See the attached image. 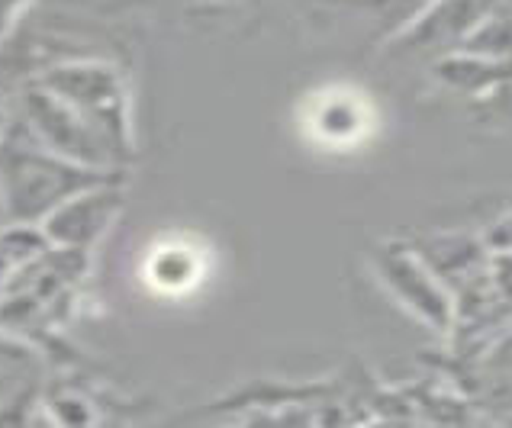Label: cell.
I'll return each mask as SVG.
<instances>
[{"label": "cell", "instance_id": "obj_1", "mask_svg": "<svg viewBox=\"0 0 512 428\" xmlns=\"http://www.w3.org/2000/svg\"><path fill=\"white\" fill-rule=\"evenodd\" d=\"M123 171H97L46 149L20 116L0 139V206L13 226H39L55 206L81 190L120 181Z\"/></svg>", "mask_w": 512, "mask_h": 428}, {"label": "cell", "instance_id": "obj_2", "mask_svg": "<svg viewBox=\"0 0 512 428\" xmlns=\"http://www.w3.org/2000/svg\"><path fill=\"white\" fill-rule=\"evenodd\" d=\"M39 84L94 123L126 161L133 158V110L120 68L107 62H65L49 68Z\"/></svg>", "mask_w": 512, "mask_h": 428}, {"label": "cell", "instance_id": "obj_3", "mask_svg": "<svg viewBox=\"0 0 512 428\" xmlns=\"http://www.w3.org/2000/svg\"><path fill=\"white\" fill-rule=\"evenodd\" d=\"M17 116L46 149L68 161H78V165L97 171H123L126 165V158L104 132L94 123H87L78 110H71L65 100L46 91L39 81H33L23 91Z\"/></svg>", "mask_w": 512, "mask_h": 428}, {"label": "cell", "instance_id": "obj_4", "mask_svg": "<svg viewBox=\"0 0 512 428\" xmlns=\"http://www.w3.org/2000/svg\"><path fill=\"white\" fill-rule=\"evenodd\" d=\"M374 271L380 284L426 326H432L435 332H448L455 326V300L422 255L390 245L374 258Z\"/></svg>", "mask_w": 512, "mask_h": 428}, {"label": "cell", "instance_id": "obj_5", "mask_svg": "<svg viewBox=\"0 0 512 428\" xmlns=\"http://www.w3.org/2000/svg\"><path fill=\"white\" fill-rule=\"evenodd\" d=\"M123 177L120 181H104L68 197L62 206L39 223V232L55 248H71V252H91V248L113 229L116 216L123 213Z\"/></svg>", "mask_w": 512, "mask_h": 428}, {"label": "cell", "instance_id": "obj_6", "mask_svg": "<svg viewBox=\"0 0 512 428\" xmlns=\"http://www.w3.org/2000/svg\"><path fill=\"white\" fill-rule=\"evenodd\" d=\"M46 235L39 232V226H0V290L7 280L17 274L26 261H33L42 248H46Z\"/></svg>", "mask_w": 512, "mask_h": 428}, {"label": "cell", "instance_id": "obj_7", "mask_svg": "<svg viewBox=\"0 0 512 428\" xmlns=\"http://www.w3.org/2000/svg\"><path fill=\"white\" fill-rule=\"evenodd\" d=\"M368 4L377 10V17L384 20L393 33H406L435 0H368Z\"/></svg>", "mask_w": 512, "mask_h": 428}, {"label": "cell", "instance_id": "obj_8", "mask_svg": "<svg viewBox=\"0 0 512 428\" xmlns=\"http://www.w3.org/2000/svg\"><path fill=\"white\" fill-rule=\"evenodd\" d=\"M487 248H493V252H512V213H506L493 226V232L487 235Z\"/></svg>", "mask_w": 512, "mask_h": 428}, {"label": "cell", "instance_id": "obj_9", "mask_svg": "<svg viewBox=\"0 0 512 428\" xmlns=\"http://www.w3.org/2000/svg\"><path fill=\"white\" fill-rule=\"evenodd\" d=\"M13 116H17V110H13V103L7 100V94L0 91V139L7 136V129H10V123H13Z\"/></svg>", "mask_w": 512, "mask_h": 428}, {"label": "cell", "instance_id": "obj_10", "mask_svg": "<svg viewBox=\"0 0 512 428\" xmlns=\"http://www.w3.org/2000/svg\"><path fill=\"white\" fill-rule=\"evenodd\" d=\"M0 226H7V219H4V206H0Z\"/></svg>", "mask_w": 512, "mask_h": 428}]
</instances>
